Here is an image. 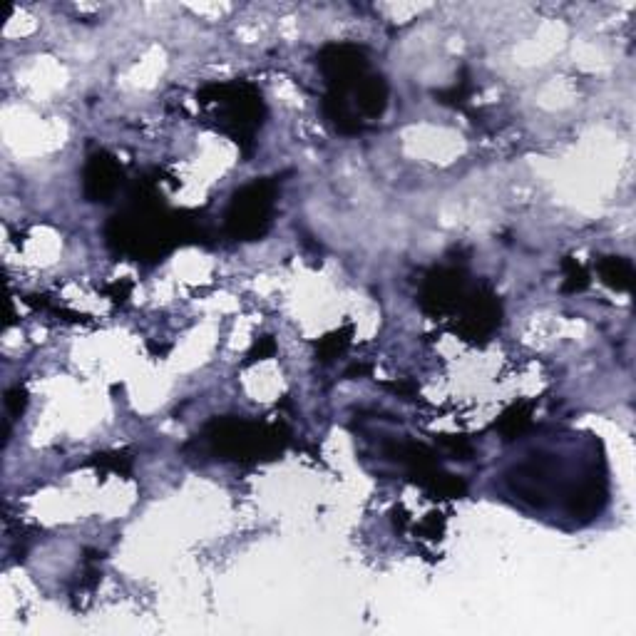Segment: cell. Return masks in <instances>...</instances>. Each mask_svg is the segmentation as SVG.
<instances>
[{
  "instance_id": "obj_17",
  "label": "cell",
  "mask_w": 636,
  "mask_h": 636,
  "mask_svg": "<svg viewBox=\"0 0 636 636\" xmlns=\"http://www.w3.org/2000/svg\"><path fill=\"white\" fill-rule=\"evenodd\" d=\"M274 351H276V343H274V338L271 336H261L259 341L254 343V348H251V353H249V358L251 361H256V358H269V356H274Z\"/></svg>"
},
{
  "instance_id": "obj_8",
  "label": "cell",
  "mask_w": 636,
  "mask_h": 636,
  "mask_svg": "<svg viewBox=\"0 0 636 636\" xmlns=\"http://www.w3.org/2000/svg\"><path fill=\"white\" fill-rule=\"evenodd\" d=\"M463 333L468 338H487L500 323V301L490 291H475L473 296L463 301Z\"/></svg>"
},
{
  "instance_id": "obj_6",
  "label": "cell",
  "mask_w": 636,
  "mask_h": 636,
  "mask_svg": "<svg viewBox=\"0 0 636 636\" xmlns=\"http://www.w3.org/2000/svg\"><path fill=\"white\" fill-rule=\"evenodd\" d=\"M468 299L465 294V279L458 269H435L425 279L423 294H420V306L428 314L440 316L455 311Z\"/></svg>"
},
{
  "instance_id": "obj_16",
  "label": "cell",
  "mask_w": 636,
  "mask_h": 636,
  "mask_svg": "<svg viewBox=\"0 0 636 636\" xmlns=\"http://www.w3.org/2000/svg\"><path fill=\"white\" fill-rule=\"evenodd\" d=\"M95 463L102 465V468H110L115 473H130L132 468V458H127L125 453H112V455H95Z\"/></svg>"
},
{
  "instance_id": "obj_1",
  "label": "cell",
  "mask_w": 636,
  "mask_h": 636,
  "mask_svg": "<svg viewBox=\"0 0 636 636\" xmlns=\"http://www.w3.org/2000/svg\"><path fill=\"white\" fill-rule=\"evenodd\" d=\"M152 199H155L152 192L142 194L130 212L117 214L107 224V244L117 254L135 256V259H159L177 244L179 237H189L177 214L162 212V207Z\"/></svg>"
},
{
  "instance_id": "obj_12",
  "label": "cell",
  "mask_w": 636,
  "mask_h": 636,
  "mask_svg": "<svg viewBox=\"0 0 636 636\" xmlns=\"http://www.w3.org/2000/svg\"><path fill=\"white\" fill-rule=\"evenodd\" d=\"M497 428H500V433L505 435V440H512L517 438V435H522L527 428H530V408H527V405H512V408L500 418Z\"/></svg>"
},
{
  "instance_id": "obj_15",
  "label": "cell",
  "mask_w": 636,
  "mask_h": 636,
  "mask_svg": "<svg viewBox=\"0 0 636 636\" xmlns=\"http://www.w3.org/2000/svg\"><path fill=\"white\" fill-rule=\"evenodd\" d=\"M25 405H28V393H25L23 386H15L5 393V408L13 418H20L25 413Z\"/></svg>"
},
{
  "instance_id": "obj_9",
  "label": "cell",
  "mask_w": 636,
  "mask_h": 636,
  "mask_svg": "<svg viewBox=\"0 0 636 636\" xmlns=\"http://www.w3.org/2000/svg\"><path fill=\"white\" fill-rule=\"evenodd\" d=\"M353 107L363 120H378L388 107V82L381 75H366L353 87Z\"/></svg>"
},
{
  "instance_id": "obj_18",
  "label": "cell",
  "mask_w": 636,
  "mask_h": 636,
  "mask_svg": "<svg viewBox=\"0 0 636 636\" xmlns=\"http://www.w3.org/2000/svg\"><path fill=\"white\" fill-rule=\"evenodd\" d=\"M130 291H132L130 284H127L125 289H122L120 284H115V286H110V289H107V294H110L112 301H125V296L130 294Z\"/></svg>"
},
{
  "instance_id": "obj_5",
  "label": "cell",
  "mask_w": 636,
  "mask_h": 636,
  "mask_svg": "<svg viewBox=\"0 0 636 636\" xmlns=\"http://www.w3.org/2000/svg\"><path fill=\"white\" fill-rule=\"evenodd\" d=\"M318 68L328 82L331 92H348L356 87V82L368 75L366 50L351 43H333L318 53Z\"/></svg>"
},
{
  "instance_id": "obj_14",
  "label": "cell",
  "mask_w": 636,
  "mask_h": 636,
  "mask_svg": "<svg viewBox=\"0 0 636 636\" xmlns=\"http://www.w3.org/2000/svg\"><path fill=\"white\" fill-rule=\"evenodd\" d=\"M346 346H348V333L343 331L331 333V336H326L321 343H318V361L331 363L333 358H338L343 351H346Z\"/></svg>"
},
{
  "instance_id": "obj_3",
  "label": "cell",
  "mask_w": 636,
  "mask_h": 636,
  "mask_svg": "<svg viewBox=\"0 0 636 636\" xmlns=\"http://www.w3.org/2000/svg\"><path fill=\"white\" fill-rule=\"evenodd\" d=\"M207 440L224 460H259L279 453L284 438L279 428L249 423L239 418H217L207 425Z\"/></svg>"
},
{
  "instance_id": "obj_7",
  "label": "cell",
  "mask_w": 636,
  "mask_h": 636,
  "mask_svg": "<svg viewBox=\"0 0 636 636\" xmlns=\"http://www.w3.org/2000/svg\"><path fill=\"white\" fill-rule=\"evenodd\" d=\"M122 187V167L107 152H95L82 169V192L87 202H110Z\"/></svg>"
},
{
  "instance_id": "obj_11",
  "label": "cell",
  "mask_w": 636,
  "mask_h": 636,
  "mask_svg": "<svg viewBox=\"0 0 636 636\" xmlns=\"http://www.w3.org/2000/svg\"><path fill=\"white\" fill-rule=\"evenodd\" d=\"M599 276L604 284L614 291H632L634 286V266L624 256H604L597 264Z\"/></svg>"
},
{
  "instance_id": "obj_10",
  "label": "cell",
  "mask_w": 636,
  "mask_h": 636,
  "mask_svg": "<svg viewBox=\"0 0 636 636\" xmlns=\"http://www.w3.org/2000/svg\"><path fill=\"white\" fill-rule=\"evenodd\" d=\"M323 115L331 122L333 130L341 132V135H358L363 130V122L358 117L356 107L343 92L328 90V95L323 97Z\"/></svg>"
},
{
  "instance_id": "obj_2",
  "label": "cell",
  "mask_w": 636,
  "mask_h": 636,
  "mask_svg": "<svg viewBox=\"0 0 636 636\" xmlns=\"http://www.w3.org/2000/svg\"><path fill=\"white\" fill-rule=\"evenodd\" d=\"M202 105L214 107V117L219 127L237 140V145H246L254 140L256 130L264 122V102L256 87L246 82H229V85H209L202 90Z\"/></svg>"
},
{
  "instance_id": "obj_4",
  "label": "cell",
  "mask_w": 636,
  "mask_h": 636,
  "mask_svg": "<svg viewBox=\"0 0 636 636\" xmlns=\"http://www.w3.org/2000/svg\"><path fill=\"white\" fill-rule=\"evenodd\" d=\"M279 182L276 179H256L246 184L232 197L227 209V232L237 241H256L264 237L274 217Z\"/></svg>"
},
{
  "instance_id": "obj_13",
  "label": "cell",
  "mask_w": 636,
  "mask_h": 636,
  "mask_svg": "<svg viewBox=\"0 0 636 636\" xmlns=\"http://www.w3.org/2000/svg\"><path fill=\"white\" fill-rule=\"evenodd\" d=\"M562 269H564V291L574 294V291L587 289L589 276H587V271H584V266L577 264V259L567 256V259L562 261Z\"/></svg>"
}]
</instances>
